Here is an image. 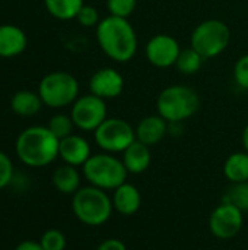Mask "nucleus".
Here are the masks:
<instances>
[{
	"mask_svg": "<svg viewBox=\"0 0 248 250\" xmlns=\"http://www.w3.org/2000/svg\"><path fill=\"white\" fill-rule=\"evenodd\" d=\"M102 53L117 63L130 62L137 53V34L127 18L108 15L95 28Z\"/></svg>",
	"mask_w": 248,
	"mask_h": 250,
	"instance_id": "obj_1",
	"label": "nucleus"
},
{
	"mask_svg": "<svg viewBox=\"0 0 248 250\" xmlns=\"http://www.w3.org/2000/svg\"><path fill=\"white\" fill-rule=\"evenodd\" d=\"M58 145L60 141L47 126H31L16 138L15 152L22 164L41 168L58 158Z\"/></svg>",
	"mask_w": 248,
	"mask_h": 250,
	"instance_id": "obj_2",
	"label": "nucleus"
},
{
	"mask_svg": "<svg viewBox=\"0 0 248 250\" xmlns=\"http://www.w3.org/2000/svg\"><path fill=\"white\" fill-rule=\"evenodd\" d=\"M200 108L197 91L187 85H170L164 88L156 100V110L168 123H184Z\"/></svg>",
	"mask_w": 248,
	"mask_h": 250,
	"instance_id": "obj_3",
	"label": "nucleus"
},
{
	"mask_svg": "<svg viewBox=\"0 0 248 250\" xmlns=\"http://www.w3.org/2000/svg\"><path fill=\"white\" fill-rule=\"evenodd\" d=\"M72 211L82 224L99 227L111 218L114 208L105 190L88 185L72 195Z\"/></svg>",
	"mask_w": 248,
	"mask_h": 250,
	"instance_id": "obj_4",
	"label": "nucleus"
},
{
	"mask_svg": "<svg viewBox=\"0 0 248 250\" xmlns=\"http://www.w3.org/2000/svg\"><path fill=\"white\" fill-rule=\"evenodd\" d=\"M83 177L91 186L99 188L102 190H114L127 182L129 171L126 170L123 161L114 154L101 152L92 154L89 160L82 167Z\"/></svg>",
	"mask_w": 248,
	"mask_h": 250,
	"instance_id": "obj_5",
	"label": "nucleus"
},
{
	"mask_svg": "<svg viewBox=\"0 0 248 250\" xmlns=\"http://www.w3.org/2000/svg\"><path fill=\"white\" fill-rule=\"evenodd\" d=\"M231 42V29L221 19H206L196 25L190 37L193 47L205 60L222 54Z\"/></svg>",
	"mask_w": 248,
	"mask_h": 250,
	"instance_id": "obj_6",
	"label": "nucleus"
},
{
	"mask_svg": "<svg viewBox=\"0 0 248 250\" xmlns=\"http://www.w3.org/2000/svg\"><path fill=\"white\" fill-rule=\"evenodd\" d=\"M38 94L44 105L50 108H64L77 100L79 82L72 73L56 70L41 79Z\"/></svg>",
	"mask_w": 248,
	"mask_h": 250,
	"instance_id": "obj_7",
	"label": "nucleus"
},
{
	"mask_svg": "<svg viewBox=\"0 0 248 250\" xmlns=\"http://www.w3.org/2000/svg\"><path fill=\"white\" fill-rule=\"evenodd\" d=\"M95 144L108 154L124 152L134 141V127L124 119L107 117L94 132Z\"/></svg>",
	"mask_w": 248,
	"mask_h": 250,
	"instance_id": "obj_8",
	"label": "nucleus"
},
{
	"mask_svg": "<svg viewBox=\"0 0 248 250\" xmlns=\"http://www.w3.org/2000/svg\"><path fill=\"white\" fill-rule=\"evenodd\" d=\"M108 110L105 100L94 95L86 94L77 97V100L72 104L70 116L75 126L83 132H95L99 125L108 117Z\"/></svg>",
	"mask_w": 248,
	"mask_h": 250,
	"instance_id": "obj_9",
	"label": "nucleus"
},
{
	"mask_svg": "<svg viewBox=\"0 0 248 250\" xmlns=\"http://www.w3.org/2000/svg\"><path fill=\"white\" fill-rule=\"evenodd\" d=\"M244 224V212L232 204H219L209 217V230L219 240H231L240 234Z\"/></svg>",
	"mask_w": 248,
	"mask_h": 250,
	"instance_id": "obj_10",
	"label": "nucleus"
},
{
	"mask_svg": "<svg viewBox=\"0 0 248 250\" xmlns=\"http://www.w3.org/2000/svg\"><path fill=\"white\" fill-rule=\"evenodd\" d=\"M180 51V42L170 34H156L145 45V56L148 62L158 69L175 66Z\"/></svg>",
	"mask_w": 248,
	"mask_h": 250,
	"instance_id": "obj_11",
	"label": "nucleus"
},
{
	"mask_svg": "<svg viewBox=\"0 0 248 250\" xmlns=\"http://www.w3.org/2000/svg\"><path fill=\"white\" fill-rule=\"evenodd\" d=\"M124 89V78L114 67H102L89 79V92L102 98L113 100L121 95Z\"/></svg>",
	"mask_w": 248,
	"mask_h": 250,
	"instance_id": "obj_12",
	"label": "nucleus"
},
{
	"mask_svg": "<svg viewBox=\"0 0 248 250\" xmlns=\"http://www.w3.org/2000/svg\"><path fill=\"white\" fill-rule=\"evenodd\" d=\"M91 155V145L83 136L72 133L70 136L60 139L58 157L64 164L73 167H83V164L89 160Z\"/></svg>",
	"mask_w": 248,
	"mask_h": 250,
	"instance_id": "obj_13",
	"label": "nucleus"
},
{
	"mask_svg": "<svg viewBox=\"0 0 248 250\" xmlns=\"http://www.w3.org/2000/svg\"><path fill=\"white\" fill-rule=\"evenodd\" d=\"M136 141L153 146L159 144L168 135V122L159 114H152L143 117L134 127Z\"/></svg>",
	"mask_w": 248,
	"mask_h": 250,
	"instance_id": "obj_14",
	"label": "nucleus"
},
{
	"mask_svg": "<svg viewBox=\"0 0 248 250\" xmlns=\"http://www.w3.org/2000/svg\"><path fill=\"white\" fill-rule=\"evenodd\" d=\"M113 208L123 217L134 215L142 207V193L132 183H123L113 190Z\"/></svg>",
	"mask_w": 248,
	"mask_h": 250,
	"instance_id": "obj_15",
	"label": "nucleus"
},
{
	"mask_svg": "<svg viewBox=\"0 0 248 250\" xmlns=\"http://www.w3.org/2000/svg\"><path fill=\"white\" fill-rule=\"evenodd\" d=\"M28 44L26 34L16 25H0V57H15L20 54Z\"/></svg>",
	"mask_w": 248,
	"mask_h": 250,
	"instance_id": "obj_16",
	"label": "nucleus"
},
{
	"mask_svg": "<svg viewBox=\"0 0 248 250\" xmlns=\"http://www.w3.org/2000/svg\"><path fill=\"white\" fill-rule=\"evenodd\" d=\"M123 154V164L126 167V170L129 171V174H142L145 173L152 163V152H151V146L134 141Z\"/></svg>",
	"mask_w": 248,
	"mask_h": 250,
	"instance_id": "obj_17",
	"label": "nucleus"
},
{
	"mask_svg": "<svg viewBox=\"0 0 248 250\" xmlns=\"http://www.w3.org/2000/svg\"><path fill=\"white\" fill-rule=\"evenodd\" d=\"M53 186L63 195H75L82 186V177L77 170V167L69 166V164H61L58 166L51 176Z\"/></svg>",
	"mask_w": 248,
	"mask_h": 250,
	"instance_id": "obj_18",
	"label": "nucleus"
},
{
	"mask_svg": "<svg viewBox=\"0 0 248 250\" xmlns=\"http://www.w3.org/2000/svg\"><path fill=\"white\" fill-rule=\"evenodd\" d=\"M42 100L39 97L38 92H32L28 89L23 91H18L16 94H13L12 100H10V108L15 114L20 116V117H31L35 116L41 107H42Z\"/></svg>",
	"mask_w": 248,
	"mask_h": 250,
	"instance_id": "obj_19",
	"label": "nucleus"
},
{
	"mask_svg": "<svg viewBox=\"0 0 248 250\" xmlns=\"http://www.w3.org/2000/svg\"><path fill=\"white\" fill-rule=\"evenodd\" d=\"M224 176L231 183H247L248 152L238 151L231 154L224 163Z\"/></svg>",
	"mask_w": 248,
	"mask_h": 250,
	"instance_id": "obj_20",
	"label": "nucleus"
},
{
	"mask_svg": "<svg viewBox=\"0 0 248 250\" xmlns=\"http://www.w3.org/2000/svg\"><path fill=\"white\" fill-rule=\"evenodd\" d=\"M47 12L60 21L76 19L79 10L85 4L83 0H44Z\"/></svg>",
	"mask_w": 248,
	"mask_h": 250,
	"instance_id": "obj_21",
	"label": "nucleus"
},
{
	"mask_svg": "<svg viewBox=\"0 0 248 250\" xmlns=\"http://www.w3.org/2000/svg\"><path fill=\"white\" fill-rule=\"evenodd\" d=\"M203 62L205 59L193 47H187V48H181L180 56L175 62V67L181 75L190 76V75H196L202 69Z\"/></svg>",
	"mask_w": 248,
	"mask_h": 250,
	"instance_id": "obj_22",
	"label": "nucleus"
},
{
	"mask_svg": "<svg viewBox=\"0 0 248 250\" xmlns=\"http://www.w3.org/2000/svg\"><path fill=\"white\" fill-rule=\"evenodd\" d=\"M47 127L51 130V133L60 141V139H64L67 136H70L73 133V129L76 127L73 120H72V116H67V114H63V113H58V114H54Z\"/></svg>",
	"mask_w": 248,
	"mask_h": 250,
	"instance_id": "obj_23",
	"label": "nucleus"
},
{
	"mask_svg": "<svg viewBox=\"0 0 248 250\" xmlns=\"http://www.w3.org/2000/svg\"><path fill=\"white\" fill-rule=\"evenodd\" d=\"M222 202H228L240 208L243 212L248 211V182L247 183H232V188L224 196Z\"/></svg>",
	"mask_w": 248,
	"mask_h": 250,
	"instance_id": "obj_24",
	"label": "nucleus"
},
{
	"mask_svg": "<svg viewBox=\"0 0 248 250\" xmlns=\"http://www.w3.org/2000/svg\"><path fill=\"white\" fill-rule=\"evenodd\" d=\"M39 245L44 250H64L67 246V240L63 231L57 229H48L42 233Z\"/></svg>",
	"mask_w": 248,
	"mask_h": 250,
	"instance_id": "obj_25",
	"label": "nucleus"
},
{
	"mask_svg": "<svg viewBox=\"0 0 248 250\" xmlns=\"http://www.w3.org/2000/svg\"><path fill=\"white\" fill-rule=\"evenodd\" d=\"M137 0H107V9L110 15L129 18L136 9Z\"/></svg>",
	"mask_w": 248,
	"mask_h": 250,
	"instance_id": "obj_26",
	"label": "nucleus"
},
{
	"mask_svg": "<svg viewBox=\"0 0 248 250\" xmlns=\"http://www.w3.org/2000/svg\"><path fill=\"white\" fill-rule=\"evenodd\" d=\"M232 75H234L235 83L240 88L248 91V53L243 54L241 57H238V60L234 64Z\"/></svg>",
	"mask_w": 248,
	"mask_h": 250,
	"instance_id": "obj_27",
	"label": "nucleus"
},
{
	"mask_svg": "<svg viewBox=\"0 0 248 250\" xmlns=\"http://www.w3.org/2000/svg\"><path fill=\"white\" fill-rule=\"evenodd\" d=\"M76 21L85 28H96L101 18H99V12L96 7L89 6V4H83L82 9L79 10L77 16H76Z\"/></svg>",
	"mask_w": 248,
	"mask_h": 250,
	"instance_id": "obj_28",
	"label": "nucleus"
},
{
	"mask_svg": "<svg viewBox=\"0 0 248 250\" xmlns=\"http://www.w3.org/2000/svg\"><path fill=\"white\" fill-rule=\"evenodd\" d=\"M13 177H15L13 163L7 154L0 151V190L12 185Z\"/></svg>",
	"mask_w": 248,
	"mask_h": 250,
	"instance_id": "obj_29",
	"label": "nucleus"
},
{
	"mask_svg": "<svg viewBox=\"0 0 248 250\" xmlns=\"http://www.w3.org/2000/svg\"><path fill=\"white\" fill-rule=\"evenodd\" d=\"M96 250H127V246L118 239H105L99 243Z\"/></svg>",
	"mask_w": 248,
	"mask_h": 250,
	"instance_id": "obj_30",
	"label": "nucleus"
},
{
	"mask_svg": "<svg viewBox=\"0 0 248 250\" xmlns=\"http://www.w3.org/2000/svg\"><path fill=\"white\" fill-rule=\"evenodd\" d=\"M13 250H44L41 248L39 242H34V240H23L19 245H16V248Z\"/></svg>",
	"mask_w": 248,
	"mask_h": 250,
	"instance_id": "obj_31",
	"label": "nucleus"
},
{
	"mask_svg": "<svg viewBox=\"0 0 248 250\" xmlns=\"http://www.w3.org/2000/svg\"><path fill=\"white\" fill-rule=\"evenodd\" d=\"M241 144H243L244 151L248 152V123L246 125V127H244V130L241 133Z\"/></svg>",
	"mask_w": 248,
	"mask_h": 250,
	"instance_id": "obj_32",
	"label": "nucleus"
},
{
	"mask_svg": "<svg viewBox=\"0 0 248 250\" xmlns=\"http://www.w3.org/2000/svg\"><path fill=\"white\" fill-rule=\"evenodd\" d=\"M247 250H248V249H247Z\"/></svg>",
	"mask_w": 248,
	"mask_h": 250,
	"instance_id": "obj_33",
	"label": "nucleus"
}]
</instances>
